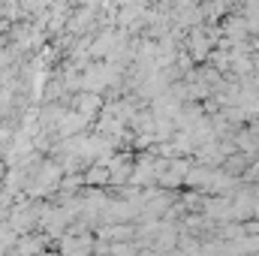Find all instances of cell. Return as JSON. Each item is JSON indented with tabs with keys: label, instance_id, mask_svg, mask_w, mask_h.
Returning a JSON list of instances; mask_svg holds the SVG:
<instances>
[{
	"label": "cell",
	"instance_id": "6da1fadb",
	"mask_svg": "<svg viewBox=\"0 0 259 256\" xmlns=\"http://www.w3.org/2000/svg\"><path fill=\"white\" fill-rule=\"evenodd\" d=\"M109 178H112V175H109V166H106V163H97V166L84 175V181H88V184H106Z\"/></svg>",
	"mask_w": 259,
	"mask_h": 256
}]
</instances>
